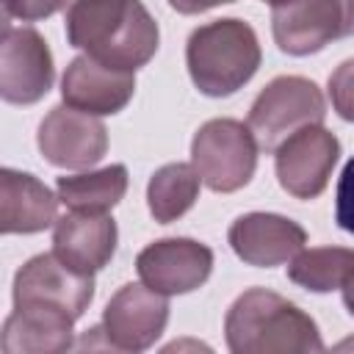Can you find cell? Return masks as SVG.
<instances>
[{"label":"cell","mask_w":354,"mask_h":354,"mask_svg":"<svg viewBox=\"0 0 354 354\" xmlns=\"http://www.w3.org/2000/svg\"><path fill=\"white\" fill-rule=\"evenodd\" d=\"M66 41L94 61L136 72L158 53L160 30L141 0H72Z\"/></svg>","instance_id":"cell-1"},{"label":"cell","mask_w":354,"mask_h":354,"mask_svg":"<svg viewBox=\"0 0 354 354\" xmlns=\"http://www.w3.org/2000/svg\"><path fill=\"white\" fill-rule=\"evenodd\" d=\"M224 337L235 354L324 351L315 321L301 307L266 288H249L232 301L224 318Z\"/></svg>","instance_id":"cell-2"},{"label":"cell","mask_w":354,"mask_h":354,"mask_svg":"<svg viewBox=\"0 0 354 354\" xmlns=\"http://www.w3.org/2000/svg\"><path fill=\"white\" fill-rule=\"evenodd\" d=\"M260 41L249 22L227 17L196 28L185 44V64L205 97H230L243 88L260 66Z\"/></svg>","instance_id":"cell-3"},{"label":"cell","mask_w":354,"mask_h":354,"mask_svg":"<svg viewBox=\"0 0 354 354\" xmlns=\"http://www.w3.org/2000/svg\"><path fill=\"white\" fill-rule=\"evenodd\" d=\"M326 102L321 88L301 75L274 77L249 108V130L260 149L277 152V147L307 124H321Z\"/></svg>","instance_id":"cell-4"},{"label":"cell","mask_w":354,"mask_h":354,"mask_svg":"<svg viewBox=\"0 0 354 354\" xmlns=\"http://www.w3.org/2000/svg\"><path fill=\"white\" fill-rule=\"evenodd\" d=\"M257 149L249 124L238 119H210L191 141V163L210 191L232 194L254 177Z\"/></svg>","instance_id":"cell-5"},{"label":"cell","mask_w":354,"mask_h":354,"mask_svg":"<svg viewBox=\"0 0 354 354\" xmlns=\"http://www.w3.org/2000/svg\"><path fill=\"white\" fill-rule=\"evenodd\" d=\"M55 66L44 36L30 25L3 22L0 97L11 105H33L53 88Z\"/></svg>","instance_id":"cell-6"},{"label":"cell","mask_w":354,"mask_h":354,"mask_svg":"<svg viewBox=\"0 0 354 354\" xmlns=\"http://www.w3.org/2000/svg\"><path fill=\"white\" fill-rule=\"evenodd\" d=\"M94 299V274L69 268L55 252L30 257L14 277V307H44L72 315L75 321Z\"/></svg>","instance_id":"cell-7"},{"label":"cell","mask_w":354,"mask_h":354,"mask_svg":"<svg viewBox=\"0 0 354 354\" xmlns=\"http://www.w3.org/2000/svg\"><path fill=\"white\" fill-rule=\"evenodd\" d=\"M340 158V141L324 124H307L288 136L274 152V169L282 191L296 199L324 194L332 169Z\"/></svg>","instance_id":"cell-8"},{"label":"cell","mask_w":354,"mask_h":354,"mask_svg":"<svg viewBox=\"0 0 354 354\" xmlns=\"http://www.w3.org/2000/svg\"><path fill=\"white\" fill-rule=\"evenodd\" d=\"M169 321V299L149 285H122L102 310L105 346L116 351H147L163 335Z\"/></svg>","instance_id":"cell-9"},{"label":"cell","mask_w":354,"mask_h":354,"mask_svg":"<svg viewBox=\"0 0 354 354\" xmlns=\"http://www.w3.org/2000/svg\"><path fill=\"white\" fill-rule=\"evenodd\" d=\"M39 152L58 169H88L108 152L105 124L72 105H55L39 124Z\"/></svg>","instance_id":"cell-10"},{"label":"cell","mask_w":354,"mask_h":354,"mask_svg":"<svg viewBox=\"0 0 354 354\" xmlns=\"http://www.w3.org/2000/svg\"><path fill=\"white\" fill-rule=\"evenodd\" d=\"M136 271L152 290L180 296L207 282L213 271V252L194 238H160L138 252Z\"/></svg>","instance_id":"cell-11"},{"label":"cell","mask_w":354,"mask_h":354,"mask_svg":"<svg viewBox=\"0 0 354 354\" xmlns=\"http://www.w3.org/2000/svg\"><path fill=\"white\" fill-rule=\"evenodd\" d=\"M271 33L282 53L313 55L346 36L340 0H279L271 6Z\"/></svg>","instance_id":"cell-12"},{"label":"cell","mask_w":354,"mask_h":354,"mask_svg":"<svg viewBox=\"0 0 354 354\" xmlns=\"http://www.w3.org/2000/svg\"><path fill=\"white\" fill-rule=\"evenodd\" d=\"M227 241L232 252L254 268H274L290 263L307 243V232L279 213H246L230 224Z\"/></svg>","instance_id":"cell-13"},{"label":"cell","mask_w":354,"mask_h":354,"mask_svg":"<svg viewBox=\"0 0 354 354\" xmlns=\"http://www.w3.org/2000/svg\"><path fill=\"white\" fill-rule=\"evenodd\" d=\"M133 94H136V72L105 66L86 53L72 58L61 77L64 102L91 116L119 113L133 100Z\"/></svg>","instance_id":"cell-14"},{"label":"cell","mask_w":354,"mask_h":354,"mask_svg":"<svg viewBox=\"0 0 354 354\" xmlns=\"http://www.w3.org/2000/svg\"><path fill=\"white\" fill-rule=\"evenodd\" d=\"M119 230L108 213L69 210L53 224V252L80 274H97L116 252Z\"/></svg>","instance_id":"cell-15"},{"label":"cell","mask_w":354,"mask_h":354,"mask_svg":"<svg viewBox=\"0 0 354 354\" xmlns=\"http://www.w3.org/2000/svg\"><path fill=\"white\" fill-rule=\"evenodd\" d=\"M58 194H53L39 177L3 169L0 171V232L33 235L53 227L58 218Z\"/></svg>","instance_id":"cell-16"},{"label":"cell","mask_w":354,"mask_h":354,"mask_svg":"<svg viewBox=\"0 0 354 354\" xmlns=\"http://www.w3.org/2000/svg\"><path fill=\"white\" fill-rule=\"evenodd\" d=\"M75 318L44 307H14L3 324V354H58L75 346Z\"/></svg>","instance_id":"cell-17"},{"label":"cell","mask_w":354,"mask_h":354,"mask_svg":"<svg viewBox=\"0 0 354 354\" xmlns=\"http://www.w3.org/2000/svg\"><path fill=\"white\" fill-rule=\"evenodd\" d=\"M55 194L66 210L111 213L127 194V169L122 163H111L97 171L58 177Z\"/></svg>","instance_id":"cell-18"},{"label":"cell","mask_w":354,"mask_h":354,"mask_svg":"<svg viewBox=\"0 0 354 354\" xmlns=\"http://www.w3.org/2000/svg\"><path fill=\"white\" fill-rule=\"evenodd\" d=\"M199 171L194 163H166L160 166L147 185V205L158 224H171L185 216L199 196Z\"/></svg>","instance_id":"cell-19"},{"label":"cell","mask_w":354,"mask_h":354,"mask_svg":"<svg viewBox=\"0 0 354 354\" xmlns=\"http://www.w3.org/2000/svg\"><path fill=\"white\" fill-rule=\"evenodd\" d=\"M351 274H354V249L346 246L301 249L288 266V279L313 293L337 290L346 285Z\"/></svg>","instance_id":"cell-20"},{"label":"cell","mask_w":354,"mask_h":354,"mask_svg":"<svg viewBox=\"0 0 354 354\" xmlns=\"http://www.w3.org/2000/svg\"><path fill=\"white\" fill-rule=\"evenodd\" d=\"M329 100L340 119L354 122V58L343 61L329 75Z\"/></svg>","instance_id":"cell-21"},{"label":"cell","mask_w":354,"mask_h":354,"mask_svg":"<svg viewBox=\"0 0 354 354\" xmlns=\"http://www.w3.org/2000/svg\"><path fill=\"white\" fill-rule=\"evenodd\" d=\"M335 221L340 230L354 235V158L343 166L335 196Z\"/></svg>","instance_id":"cell-22"},{"label":"cell","mask_w":354,"mask_h":354,"mask_svg":"<svg viewBox=\"0 0 354 354\" xmlns=\"http://www.w3.org/2000/svg\"><path fill=\"white\" fill-rule=\"evenodd\" d=\"M69 0H3V11L6 19H22V22H33V19H47L55 11H61Z\"/></svg>","instance_id":"cell-23"},{"label":"cell","mask_w":354,"mask_h":354,"mask_svg":"<svg viewBox=\"0 0 354 354\" xmlns=\"http://www.w3.org/2000/svg\"><path fill=\"white\" fill-rule=\"evenodd\" d=\"M224 3H235V0H169V6L180 14H202V11H210Z\"/></svg>","instance_id":"cell-24"},{"label":"cell","mask_w":354,"mask_h":354,"mask_svg":"<svg viewBox=\"0 0 354 354\" xmlns=\"http://www.w3.org/2000/svg\"><path fill=\"white\" fill-rule=\"evenodd\" d=\"M340 290H343V304H346V310L354 315V274L346 279V285H343Z\"/></svg>","instance_id":"cell-25"},{"label":"cell","mask_w":354,"mask_h":354,"mask_svg":"<svg viewBox=\"0 0 354 354\" xmlns=\"http://www.w3.org/2000/svg\"><path fill=\"white\" fill-rule=\"evenodd\" d=\"M343 3V14H346V36L354 33V0H340Z\"/></svg>","instance_id":"cell-26"},{"label":"cell","mask_w":354,"mask_h":354,"mask_svg":"<svg viewBox=\"0 0 354 354\" xmlns=\"http://www.w3.org/2000/svg\"><path fill=\"white\" fill-rule=\"evenodd\" d=\"M263 3H271V6H274V3H279V0H263Z\"/></svg>","instance_id":"cell-27"}]
</instances>
